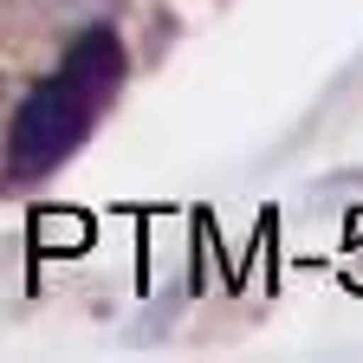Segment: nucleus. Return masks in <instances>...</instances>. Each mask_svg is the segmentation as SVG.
Wrapping results in <instances>:
<instances>
[{
  "label": "nucleus",
  "mask_w": 363,
  "mask_h": 363,
  "mask_svg": "<svg viewBox=\"0 0 363 363\" xmlns=\"http://www.w3.org/2000/svg\"><path fill=\"white\" fill-rule=\"evenodd\" d=\"M98 111H104V98L91 84H78L72 72L33 84L20 98V111H13V130H7V175L13 182H45L91 136Z\"/></svg>",
  "instance_id": "nucleus-1"
},
{
  "label": "nucleus",
  "mask_w": 363,
  "mask_h": 363,
  "mask_svg": "<svg viewBox=\"0 0 363 363\" xmlns=\"http://www.w3.org/2000/svg\"><path fill=\"white\" fill-rule=\"evenodd\" d=\"M59 72H72L78 84H91V91H98V98H111V91L123 84V39H117L111 26H91V33H78Z\"/></svg>",
  "instance_id": "nucleus-2"
}]
</instances>
